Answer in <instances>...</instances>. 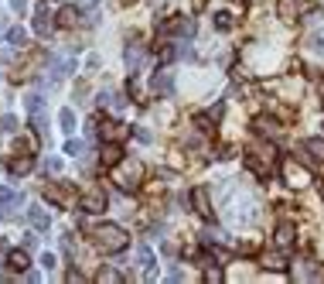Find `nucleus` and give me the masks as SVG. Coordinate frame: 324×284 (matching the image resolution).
Here are the masks:
<instances>
[{
	"label": "nucleus",
	"instance_id": "f257e3e1",
	"mask_svg": "<svg viewBox=\"0 0 324 284\" xmlns=\"http://www.w3.org/2000/svg\"><path fill=\"white\" fill-rule=\"evenodd\" d=\"M126 243H130V236H126L116 223H102V226L96 229V247H99L102 253H120V250H126Z\"/></svg>",
	"mask_w": 324,
	"mask_h": 284
},
{
	"label": "nucleus",
	"instance_id": "f03ea898",
	"mask_svg": "<svg viewBox=\"0 0 324 284\" xmlns=\"http://www.w3.org/2000/svg\"><path fill=\"white\" fill-rule=\"evenodd\" d=\"M113 178H116V185H120L123 192H133V188H140L144 164H140V161H120V164H116V171H113Z\"/></svg>",
	"mask_w": 324,
	"mask_h": 284
},
{
	"label": "nucleus",
	"instance_id": "7ed1b4c3",
	"mask_svg": "<svg viewBox=\"0 0 324 284\" xmlns=\"http://www.w3.org/2000/svg\"><path fill=\"white\" fill-rule=\"evenodd\" d=\"M273 158H277V151H273V144H259V148H253L246 154V164H249V171H256L259 178H266L269 175V168H273Z\"/></svg>",
	"mask_w": 324,
	"mask_h": 284
},
{
	"label": "nucleus",
	"instance_id": "20e7f679",
	"mask_svg": "<svg viewBox=\"0 0 324 284\" xmlns=\"http://www.w3.org/2000/svg\"><path fill=\"white\" fill-rule=\"evenodd\" d=\"M280 175H283V182L290 185V188H304V185L311 182V175H307V168H301V164H293L290 158L280 161Z\"/></svg>",
	"mask_w": 324,
	"mask_h": 284
},
{
	"label": "nucleus",
	"instance_id": "39448f33",
	"mask_svg": "<svg viewBox=\"0 0 324 284\" xmlns=\"http://www.w3.org/2000/svg\"><path fill=\"white\" fill-rule=\"evenodd\" d=\"M277 11L283 21H297V17H304V14L314 11V0H280Z\"/></svg>",
	"mask_w": 324,
	"mask_h": 284
},
{
	"label": "nucleus",
	"instance_id": "423d86ee",
	"mask_svg": "<svg viewBox=\"0 0 324 284\" xmlns=\"http://www.w3.org/2000/svg\"><path fill=\"white\" fill-rule=\"evenodd\" d=\"M106 202H110V195H106V188H102V185H92L89 192L82 195V202H78V209H82V212H102V209H106Z\"/></svg>",
	"mask_w": 324,
	"mask_h": 284
},
{
	"label": "nucleus",
	"instance_id": "0eeeda50",
	"mask_svg": "<svg viewBox=\"0 0 324 284\" xmlns=\"http://www.w3.org/2000/svg\"><path fill=\"white\" fill-rule=\"evenodd\" d=\"M45 199L48 202H58L62 209H75V195L62 188V185H45Z\"/></svg>",
	"mask_w": 324,
	"mask_h": 284
},
{
	"label": "nucleus",
	"instance_id": "6e6552de",
	"mask_svg": "<svg viewBox=\"0 0 324 284\" xmlns=\"http://www.w3.org/2000/svg\"><path fill=\"white\" fill-rule=\"evenodd\" d=\"M34 31L41 34V38H48V34L55 31V17L48 14V7H38V14H34Z\"/></svg>",
	"mask_w": 324,
	"mask_h": 284
},
{
	"label": "nucleus",
	"instance_id": "1a4fd4ad",
	"mask_svg": "<svg viewBox=\"0 0 324 284\" xmlns=\"http://www.w3.org/2000/svg\"><path fill=\"white\" fill-rule=\"evenodd\" d=\"M126 134H130V130H126L120 120H110V124H102V140H110V144H120Z\"/></svg>",
	"mask_w": 324,
	"mask_h": 284
},
{
	"label": "nucleus",
	"instance_id": "9d476101",
	"mask_svg": "<svg viewBox=\"0 0 324 284\" xmlns=\"http://www.w3.org/2000/svg\"><path fill=\"white\" fill-rule=\"evenodd\" d=\"M150 86H154L157 96H171V92H174V72H157Z\"/></svg>",
	"mask_w": 324,
	"mask_h": 284
},
{
	"label": "nucleus",
	"instance_id": "9b49d317",
	"mask_svg": "<svg viewBox=\"0 0 324 284\" xmlns=\"http://www.w3.org/2000/svg\"><path fill=\"white\" fill-rule=\"evenodd\" d=\"M68 72H75V58H55V62H51V86H55L58 79H65Z\"/></svg>",
	"mask_w": 324,
	"mask_h": 284
},
{
	"label": "nucleus",
	"instance_id": "f8f14e48",
	"mask_svg": "<svg viewBox=\"0 0 324 284\" xmlns=\"http://www.w3.org/2000/svg\"><path fill=\"white\" fill-rule=\"evenodd\" d=\"M99 154H102V164H106V168H116V164L123 161V151H120V144H106Z\"/></svg>",
	"mask_w": 324,
	"mask_h": 284
},
{
	"label": "nucleus",
	"instance_id": "ddd939ff",
	"mask_svg": "<svg viewBox=\"0 0 324 284\" xmlns=\"http://www.w3.org/2000/svg\"><path fill=\"white\" fill-rule=\"evenodd\" d=\"M253 127H256V134H269V137L280 134V124L273 120V116H256V120H253Z\"/></svg>",
	"mask_w": 324,
	"mask_h": 284
},
{
	"label": "nucleus",
	"instance_id": "4468645a",
	"mask_svg": "<svg viewBox=\"0 0 324 284\" xmlns=\"http://www.w3.org/2000/svg\"><path fill=\"white\" fill-rule=\"evenodd\" d=\"M123 58H126V65H130V72H137L140 62H144V48H140V45H126Z\"/></svg>",
	"mask_w": 324,
	"mask_h": 284
},
{
	"label": "nucleus",
	"instance_id": "2eb2a0df",
	"mask_svg": "<svg viewBox=\"0 0 324 284\" xmlns=\"http://www.w3.org/2000/svg\"><path fill=\"white\" fill-rule=\"evenodd\" d=\"M7 267H11V271H28L31 261H28V253H24V250H11V253H7Z\"/></svg>",
	"mask_w": 324,
	"mask_h": 284
},
{
	"label": "nucleus",
	"instance_id": "dca6fc26",
	"mask_svg": "<svg viewBox=\"0 0 324 284\" xmlns=\"http://www.w3.org/2000/svg\"><path fill=\"white\" fill-rule=\"evenodd\" d=\"M28 216H31V223H34L38 229H48V226H51V216H48L41 205H31V209H28Z\"/></svg>",
	"mask_w": 324,
	"mask_h": 284
},
{
	"label": "nucleus",
	"instance_id": "f3484780",
	"mask_svg": "<svg viewBox=\"0 0 324 284\" xmlns=\"http://www.w3.org/2000/svg\"><path fill=\"white\" fill-rule=\"evenodd\" d=\"M191 202H195V209H198L201 216H212V209H208V192H205V188H195V192H191Z\"/></svg>",
	"mask_w": 324,
	"mask_h": 284
},
{
	"label": "nucleus",
	"instance_id": "a211bd4d",
	"mask_svg": "<svg viewBox=\"0 0 324 284\" xmlns=\"http://www.w3.org/2000/svg\"><path fill=\"white\" fill-rule=\"evenodd\" d=\"M99 103H102V106H110L113 113H120V110H123V96H120V92H113V89H106V92H102V96H99Z\"/></svg>",
	"mask_w": 324,
	"mask_h": 284
},
{
	"label": "nucleus",
	"instance_id": "6ab92c4d",
	"mask_svg": "<svg viewBox=\"0 0 324 284\" xmlns=\"http://www.w3.org/2000/svg\"><path fill=\"white\" fill-rule=\"evenodd\" d=\"M34 168V158L31 154H24V158H14L11 161V175H24V171H31Z\"/></svg>",
	"mask_w": 324,
	"mask_h": 284
},
{
	"label": "nucleus",
	"instance_id": "aec40b11",
	"mask_svg": "<svg viewBox=\"0 0 324 284\" xmlns=\"http://www.w3.org/2000/svg\"><path fill=\"white\" fill-rule=\"evenodd\" d=\"M277 243H280V247H290V243H293V226H290V223H280V226H277Z\"/></svg>",
	"mask_w": 324,
	"mask_h": 284
},
{
	"label": "nucleus",
	"instance_id": "412c9836",
	"mask_svg": "<svg viewBox=\"0 0 324 284\" xmlns=\"http://www.w3.org/2000/svg\"><path fill=\"white\" fill-rule=\"evenodd\" d=\"M263 267H269V271H283L287 261H283V253H263Z\"/></svg>",
	"mask_w": 324,
	"mask_h": 284
},
{
	"label": "nucleus",
	"instance_id": "4be33fe9",
	"mask_svg": "<svg viewBox=\"0 0 324 284\" xmlns=\"http://www.w3.org/2000/svg\"><path fill=\"white\" fill-rule=\"evenodd\" d=\"M58 124H62V130H65V134H75V113H72L68 106L58 113Z\"/></svg>",
	"mask_w": 324,
	"mask_h": 284
},
{
	"label": "nucleus",
	"instance_id": "5701e85b",
	"mask_svg": "<svg viewBox=\"0 0 324 284\" xmlns=\"http://www.w3.org/2000/svg\"><path fill=\"white\" fill-rule=\"evenodd\" d=\"M75 21H78V7H62V14H58V24H65V28H72Z\"/></svg>",
	"mask_w": 324,
	"mask_h": 284
},
{
	"label": "nucleus",
	"instance_id": "b1692460",
	"mask_svg": "<svg viewBox=\"0 0 324 284\" xmlns=\"http://www.w3.org/2000/svg\"><path fill=\"white\" fill-rule=\"evenodd\" d=\"M17 205H21V195L7 199V202H4V209H0V216H4V219H14V216H17Z\"/></svg>",
	"mask_w": 324,
	"mask_h": 284
},
{
	"label": "nucleus",
	"instance_id": "393cba45",
	"mask_svg": "<svg viewBox=\"0 0 324 284\" xmlns=\"http://www.w3.org/2000/svg\"><path fill=\"white\" fill-rule=\"evenodd\" d=\"M96 281L116 284V281H123V274H120V271H113V267H102V271H99V277H96Z\"/></svg>",
	"mask_w": 324,
	"mask_h": 284
},
{
	"label": "nucleus",
	"instance_id": "a878e982",
	"mask_svg": "<svg viewBox=\"0 0 324 284\" xmlns=\"http://www.w3.org/2000/svg\"><path fill=\"white\" fill-rule=\"evenodd\" d=\"M7 41H11L14 48H24V41H28V34H24V28H11V34H7Z\"/></svg>",
	"mask_w": 324,
	"mask_h": 284
},
{
	"label": "nucleus",
	"instance_id": "bb28decb",
	"mask_svg": "<svg viewBox=\"0 0 324 284\" xmlns=\"http://www.w3.org/2000/svg\"><path fill=\"white\" fill-rule=\"evenodd\" d=\"M307 151H311L317 161H324V140L321 137H314V140H307Z\"/></svg>",
	"mask_w": 324,
	"mask_h": 284
},
{
	"label": "nucleus",
	"instance_id": "cd10ccee",
	"mask_svg": "<svg viewBox=\"0 0 324 284\" xmlns=\"http://www.w3.org/2000/svg\"><path fill=\"white\" fill-rule=\"evenodd\" d=\"M0 130H4V134H14V130H17V116H0Z\"/></svg>",
	"mask_w": 324,
	"mask_h": 284
},
{
	"label": "nucleus",
	"instance_id": "c85d7f7f",
	"mask_svg": "<svg viewBox=\"0 0 324 284\" xmlns=\"http://www.w3.org/2000/svg\"><path fill=\"white\" fill-rule=\"evenodd\" d=\"M137 261H140V267H150V264H154V253H150V247H140V250H137Z\"/></svg>",
	"mask_w": 324,
	"mask_h": 284
},
{
	"label": "nucleus",
	"instance_id": "c756f323",
	"mask_svg": "<svg viewBox=\"0 0 324 284\" xmlns=\"http://www.w3.org/2000/svg\"><path fill=\"white\" fill-rule=\"evenodd\" d=\"M215 24H219V31H229V28H232V14H215Z\"/></svg>",
	"mask_w": 324,
	"mask_h": 284
},
{
	"label": "nucleus",
	"instance_id": "7c9ffc66",
	"mask_svg": "<svg viewBox=\"0 0 324 284\" xmlns=\"http://www.w3.org/2000/svg\"><path fill=\"white\" fill-rule=\"evenodd\" d=\"M82 151H86V148H82V140H68V144H65V154H72V158H82Z\"/></svg>",
	"mask_w": 324,
	"mask_h": 284
},
{
	"label": "nucleus",
	"instance_id": "2f4dec72",
	"mask_svg": "<svg viewBox=\"0 0 324 284\" xmlns=\"http://www.w3.org/2000/svg\"><path fill=\"white\" fill-rule=\"evenodd\" d=\"M41 168H45V175H58L62 161H58V158H45V164H41Z\"/></svg>",
	"mask_w": 324,
	"mask_h": 284
},
{
	"label": "nucleus",
	"instance_id": "473e14b6",
	"mask_svg": "<svg viewBox=\"0 0 324 284\" xmlns=\"http://www.w3.org/2000/svg\"><path fill=\"white\" fill-rule=\"evenodd\" d=\"M205 281H208V284H219V281H222V271H219V267H208V271H205Z\"/></svg>",
	"mask_w": 324,
	"mask_h": 284
},
{
	"label": "nucleus",
	"instance_id": "72a5a7b5",
	"mask_svg": "<svg viewBox=\"0 0 324 284\" xmlns=\"http://www.w3.org/2000/svg\"><path fill=\"white\" fill-rule=\"evenodd\" d=\"M311 48H314V55H321V58H324V41H321V38H314Z\"/></svg>",
	"mask_w": 324,
	"mask_h": 284
},
{
	"label": "nucleus",
	"instance_id": "f704fd0d",
	"mask_svg": "<svg viewBox=\"0 0 324 284\" xmlns=\"http://www.w3.org/2000/svg\"><path fill=\"white\" fill-rule=\"evenodd\" d=\"M41 267H45V271H51V267H55V257H51V253H45V257H41Z\"/></svg>",
	"mask_w": 324,
	"mask_h": 284
},
{
	"label": "nucleus",
	"instance_id": "c9c22d12",
	"mask_svg": "<svg viewBox=\"0 0 324 284\" xmlns=\"http://www.w3.org/2000/svg\"><path fill=\"white\" fill-rule=\"evenodd\" d=\"M34 243H38V236H34V233H24V247H28V250H31Z\"/></svg>",
	"mask_w": 324,
	"mask_h": 284
},
{
	"label": "nucleus",
	"instance_id": "e433bc0d",
	"mask_svg": "<svg viewBox=\"0 0 324 284\" xmlns=\"http://www.w3.org/2000/svg\"><path fill=\"white\" fill-rule=\"evenodd\" d=\"M14 195H17L14 188H0V202H7V199H14Z\"/></svg>",
	"mask_w": 324,
	"mask_h": 284
},
{
	"label": "nucleus",
	"instance_id": "4c0bfd02",
	"mask_svg": "<svg viewBox=\"0 0 324 284\" xmlns=\"http://www.w3.org/2000/svg\"><path fill=\"white\" fill-rule=\"evenodd\" d=\"M11 7H14V11H24V7H28V0H11Z\"/></svg>",
	"mask_w": 324,
	"mask_h": 284
},
{
	"label": "nucleus",
	"instance_id": "58836bf2",
	"mask_svg": "<svg viewBox=\"0 0 324 284\" xmlns=\"http://www.w3.org/2000/svg\"><path fill=\"white\" fill-rule=\"evenodd\" d=\"M99 0H78V7H96Z\"/></svg>",
	"mask_w": 324,
	"mask_h": 284
},
{
	"label": "nucleus",
	"instance_id": "ea45409f",
	"mask_svg": "<svg viewBox=\"0 0 324 284\" xmlns=\"http://www.w3.org/2000/svg\"><path fill=\"white\" fill-rule=\"evenodd\" d=\"M123 4H130V0H123Z\"/></svg>",
	"mask_w": 324,
	"mask_h": 284
},
{
	"label": "nucleus",
	"instance_id": "a19ab883",
	"mask_svg": "<svg viewBox=\"0 0 324 284\" xmlns=\"http://www.w3.org/2000/svg\"><path fill=\"white\" fill-rule=\"evenodd\" d=\"M321 127H324V124H321Z\"/></svg>",
	"mask_w": 324,
	"mask_h": 284
}]
</instances>
